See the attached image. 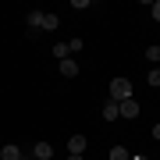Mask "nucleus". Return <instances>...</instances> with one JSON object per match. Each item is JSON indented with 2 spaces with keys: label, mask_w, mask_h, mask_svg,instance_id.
<instances>
[{
  "label": "nucleus",
  "mask_w": 160,
  "mask_h": 160,
  "mask_svg": "<svg viewBox=\"0 0 160 160\" xmlns=\"http://www.w3.org/2000/svg\"><path fill=\"white\" fill-rule=\"evenodd\" d=\"M57 25H61V18H57V14H53V11H43V25H39V29L53 32V29H57Z\"/></svg>",
  "instance_id": "7"
},
{
  "label": "nucleus",
  "mask_w": 160,
  "mask_h": 160,
  "mask_svg": "<svg viewBox=\"0 0 160 160\" xmlns=\"http://www.w3.org/2000/svg\"><path fill=\"white\" fill-rule=\"evenodd\" d=\"M25 25H29V32H36L43 25V11H29V18H25Z\"/></svg>",
  "instance_id": "9"
},
{
  "label": "nucleus",
  "mask_w": 160,
  "mask_h": 160,
  "mask_svg": "<svg viewBox=\"0 0 160 160\" xmlns=\"http://www.w3.org/2000/svg\"><path fill=\"white\" fill-rule=\"evenodd\" d=\"M110 160H132V153H128V149L125 146H110V153H107Z\"/></svg>",
  "instance_id": "10"
},
{
  "label": "nucleus",
  "mask_w": 160,
  "mask_h": 160,
  "mask_svg": "<svg viewBox=\"0 0 160 160\" xmlns=\"http://www.w3.org/2000/svg\"><path fill=\"white\" fill-rule=\"evenodd\" d=\"M57 68H61L64 78H75V75H78V61H75V57H64V61H57Z\"/></svg>",
  "instance_id": "5"
},
{
  "label": "nucleus",
  "mask_w": 160,
  "mask_h": 160,
  "mask_svg": "<svg viewBox=\"0 0 160 160\" xmlns=\"http://www.w3.org/2000/svg\"><path fill=\"white\" fill-rule=\"evenodd\" d=\"M149 11H153V18L160 22V0H153V4H149Z\"/></svg>",
  "instance_id": "15"
},
{
  "label": "nucleus",
  "mask_w": 160,
  "mask_h": 160,
  "mask_svg": "<svg viewBox=\"0 0 160 160\" xmlns=\"http://www.w3.org/2000/svg\"><path fill=\"white\" fill-rule=\"evenodd\" d=\"M53 57H57V61L71 57V53H68V43H53Z\"/></svg>",
  "instance_id": "11"
},
{
  "label": "nucleus",
  "mask_w": 160,
  "mask_h": 160,
  "mask_svg": "<svg viewBox=\"0 0 160 160\" xmlns=\"http://www.w3.org/2000/svg\"><path fill=\"white\" fill-rule=\"evenodd\" d=\"M110 100H114V103L132 100V82L128 78H114V82H110Z\"/></svg>",
  "instance_id": "1"
},
{
  "label": "nucleus",
  "mask_w": 160,
  "mask_h": 160,
  "mask_svg": "<svg viewBox=\"0 0 160 160\" xmlns=\"http://www.w3.org/2000/svg\"><path fill=\"white\" fill-rule=\"evenodd\" d=\"M121 114H118V103L114 100H107V103H103V121H118Z\"/></svg>",
  "instance_id": "8"
},
{
  "label": "nucleus",
  "mask_w": 160,
  "mask_h": 160,
  "mask_svg": "<svg viewBox=\"0 0 160 160\" xmlns=\"http://www.w3.org/2000/svg\"><path fill=\"white\" fill-rule=\"evenodd\" d=\"M132 160H149V157H142V153H132Z\"/></svg>",
  "instance_id": "17"
},
{
  "label": "nucleus",
  "mask_w": 160,
  "mask_h": 160,
  "mask_svg": "<svg viewBox=\"0 0 160 160\" xmlns=\"http://www.w3.org/2000/svg\"><path fill=\"white\" fill-rule=\"evenodd\" d=\"M146 61H149V64L160 61V46H146Z\"/></svg>",
  "instance_id": "12"
},
{
  "label": "nucleus",
  "mask_w": 160,
  "mask_h": 160,
  "mask_svg": "<svg viewBox=\"0 0 160 160\" xmlns=\"http://www.w3.org/2000/svg\"><path fill=\"white\" fill-rule=\"evenodd\" d=\"M146 82H149V86L157 89V86H160V68H149V75H146Z\"/></svg>",
  "instance_id": "13"
},
{
  "label": "nucleus",
  "mask_w": 160,
  "mask_h": 160,
  "mask_svg": "<svg viewBox=\"0 0 160 160\" xmlns=\"http://www.w3.org/2000/svg\"><path fill=\"white\" fill-rule=\"evenodd\" d=\"M25 153H22V149H18L14 142H7V146H0V160H22Z\"/></svg>",
  "instance_id": "6"
},
{
  "label": "nucleus",
  "mask_w": 160,
  "mask_h": 160,
  "mask_svg": "<svg viewBox=\"0 0 160 160\" xmlns=\"http://www.w3.org/2000/svg\"><path fill=\"white\" fill-rule=\"evenodd\" d=\"M118 114L125 118V121L139 118V103H135V100H121V103H118Z\"/></svg>",
  "instance_id": "2"
},
{
  "label": "nucleus",
  "mask_w": 160,
  "mask_h": 160,
  "mask_svg": "<svg viewBox=\"0 0 160 160\" xmlns=\"http://www.w3.org/2000/svg\"><path fill=\"white\" fill-rule=\"evenodd\" d=\"M29 157H32V160H53V146H50V142H36Z\"/></svg>",
  "instance_id": "3"
},
{
  "label": "nucleus",
  "mask_w": 160,
  "mask_h": 160,
  "mask_svg": "<svg viewBox=\"0 0 160 160\" xmlns=\"http://www.w3.org/2000/svg\"><path fill=\"white\" fill-rule=\"evenodd\" d=\"M68 160H86V157H75V153H68Z\"/></svg>",
  "instance_id": "18"
},
{
  "label": "nucleus",
  "mask_w": 160,
  "mask_h": 160,
  "mask_svg": "<svg viewBox=\"0 0 160 160\" xmlns=\"http://www.w3.org/2000/svg\"><path fill=\"white\" fill-rule=\"evenodd\" d=\"M86 146H89V139H86V135H71V139H68V153H75V157L86 153Z\"/></svg>",
  "instance_id": "4"
},
{
  "label": "nucleus",
  "mask_w": 160,
  "mask_h": 160,
  "mask_svg": "<svg viewBox=\"0 0 160 160\" xmlns=\"http://www.w3.org/2000/svg\"><path fill=\"white\" fill-rule=\"evenodd\" d=\"M153 139H157V142H160V125H153Z\"/></svg>",
  "instance_id": "16"
},
{
  "label": "nucleus",
  "mask_w": 160,
  "mask_h": 160,
  "mask_svg": "<svg viewBox=\"0 0 160 160\" xmlns=\"http://www.w3.org/2000/svg\"><path fill=\"white\" fill-rule=\"evenodd\" d=\"M82 46H86V43H82V39H68V53H78Z\"/></svg>",
  "instance_id": "14"
}]
</instances>
